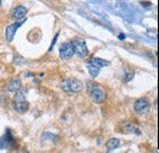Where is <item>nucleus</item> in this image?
<instances>
[{
	"mask_svg": "<svg viewBox=\"0 0 159 153\" xmlns=\"http://www.w3.org/2000/svg\"><path fill=\"white\" fill-rule=\"evenodd\" d=\"M72 47H74V52H75V54H76L79 58L87 57V54H88V48H87L84 40L75 39V40L72 42Z\"/></svg>",
	"mask_w": 159,
	"mask_h": 153,
	"instance_id": "39448f33",
	"label": "nucleus"
},
{
	"mask_svg": "<svg viewBox=\"0 0 159 153\" xmlns=\"http://www.w3.org/2000/svg\"><path fill=\"white\" fill-rule=\"evenodd\" d=\"M23 22H25V19L21 20L20 22H16V23L10 25V26H7V27H6V31H5V38H6L7 42H12V38H14V36H15V33H16L17 28L20 27Z\"/></svg>",
	"mask_w": 159,
	"mask_h": 153,
	"instance_id": "0eeeda50",
	"label": "nucleus"
},
{
	"mask_svg": "<svg viewBox=\"0 0 159 153\" xmlns=\"http://www.w3.org/2000/svg\"><path fill=\"white\" fill-rule=\"evenodd\" d=\"M60 87L66 93H79L82 91L83 85L79 80H64L61 82Z\"/></svg>",
	"mask_w": 159,
	"mask_h": 153,
	"instance_id": "f03ea898",
	"label": "nucleus"
},
{
	"mask_svg": "<svg viewBox=\"0 0 159 153\" xmlns=\"http://www.w3.org/2000/svg\"><path fill=\"white\" fill-rule=\"evenodd\" d=\"M124 130H125V132H136V134H141L139 129H137L135 125H132V124H126V126L124 128Z\"/></svg>",
	"mask_w": 159,
	"mask_h": 153,
	"instance_id": "ddd939ff",
	"label": "nucleus"
},
{
	"mask_svg": "<svg viewBox=\"0 0 159 153\" xmlns=\"http://www.w3.org/2000/svg\"><path fill=\"white\" fill-rule=\"evenodd\" d=\"M0 6H1V0H0Z\"/></svg>",
	"mask_w": 159,
	"mask_h": 153,
	"instance_id": "2eb2a0df",
	"label": "nucleus"
},
{
	"mask_svg": "<svg viewBox=\"0 0 159 153\" xmlns=\"http://www.w3.org/2000/svg\"><path fill=\"white\" fill-rule=\"evenodd\" d=\"M107 150H108V152H111V151H114V150H116L118 147L120 146V141L118 138H110L108 142H107Z\"/></svg>",
	"mask_w": 159,
	"mask_h": 153,
	"instance_id": "9b49d317",
	"label": "nucleus"
},
{
	"mask_svg": "<svg viewBox=\"0 0 159 153\" xmlns=\"http://www.w3.org/2000/svg\"><path fill=\"white\" fill-rule=\"evenodd\" d=\"M16 96L14 99V109L17 112V113H25L28 110V102L26 99V90H19L15 92Z\"/></svg>",
	"mask_w": 159,
	"mask_h": 153,
	"instance_id": "f257e3e1",
	"label": "nucleus"
},
{
	"mask_svg": "<svg viewBox=\"0 0 159 153\" xmlns=\"http://www.w3.org/2000/svg\"><path fill=\"white\" fill-rule=\"evenodd\" d=\"M21 88V81L20 78H16V80H12L10 83H9V86H7V90H9V92H12V93H15L16 91H19Z\"/></svg>",
	"mask_w": 159,
	"mask_h": 153,
	"instance_id": "9d476101",
	"label": "nucleus"
},
{
	"mask_svg": "<svg viewBox=\"0 0 159 153\" xmlns=\"http://www.w3.org/2000/svg\"><path fill=\"white\" fill-rule=\"evenodd\" d=\"M26 14H27V9L25 6H16L12 11V17L17 21H21L26 17Z\"/></svg>",
	"mask_w": 159,
	"mask_h": 153,
	"instance_id": "6e6552de",
	"label": "nucleus"
},
{
	"mask_svg": "<svg viewBox=\"0 0 159 153\" xmlns=\"http://www.w3.org/2000/svg\"><path fill=\"white\" fill-rule=\"evenodd\" d=\"M86 65H87V69H88V71H89L91 76L92 77L98 76V74H99V69H98V67H96L94 65H92V64H89V63H87Z\"/></svg>",
	"mask_w": 159,
	"mask_h": 153,
	"instance_id": "f8f14e48",
	"label": "nucleus"
},
{
	"mask_svg": "<svg viewBox=\"0 0 159 153\" xmlns=\"http://www.w3.org/2000/svg\"><path fill=\"white\" fill-rule=\"evenodd\" d=\"M87 63H89V64H92V65H94L96 67H104V66H109L110 65V63L109 61H107V60H103V59H100V58H92V59H89Z\"/></svg>",
	"mask_w": 159,
	"mask_h": 153,
	"instance_id": "1a4fd4ad",
	"label": "nucleus"
},
{
	"mask_svg": "<svg viewBox=\"0 0 159 153\" xmlns=\"http://www.w3.org/2000/svg\"><path fill=\"white\" fill-rule=\"evenodd\" d=\"M59 54L60 58L62 60H69L74 57L75 52H74V47H72V43H65L60 47L59 49Z\"/></svg>",
	"mask_w": 159,
	"mask_h": 153,
	"instance_id": "423d86ee",
	"label": "nucleus"
},
{
	"mask_svg": "<svg viewBox=\"0 0 159 153\" xmlns=\"http://www.w3.org/2000/svg\"><path fill=\"white\" fill-rule=\"evenodd\" d=\"M149 108H151V104H149V102H148L147 98H139V99H137L135 102V112L139 116H143V115L148 114Z\"/></svg>",
	"mask_w": 159,
	"mask_h": 153,
	"instance_id": "20e7f679",
	"label": "nucleus"
},
{
	"mask_svg": "<svg viewBox=\"0 0 159 153\" xmlns=\"http://www.w3.org/2000/svg\"><path fill=\"white\" fill-rule=\"evenodd\" d=\"M89 95H91V99H92L94 103H97V104L104 103L105 99H107V93H105V91H104L100 86H97V85L92 86V88L89 90Z\"/></svg>",
	"mask_w": 159,
	"mask_h": 153,
	"instance_id": "7ed1b4c3",
	"label": "nucleus"
},
{
	"mask_svg": "<svg viewBox=\"0 0 159 153\" xmlns=\"http://www.w3.org/2000/svg\"><path fill=\"white\" fill-rule=\"evenodd\" d=\"M132 77H134V72H130V74L126 76V78H125V82H129V81H130Z\"/></svg>",
	"mask_w": 159,
	"mask_h": 153,
	"instance_id": "4468645a",
	"label": "nucleus"
}]
</instances>
